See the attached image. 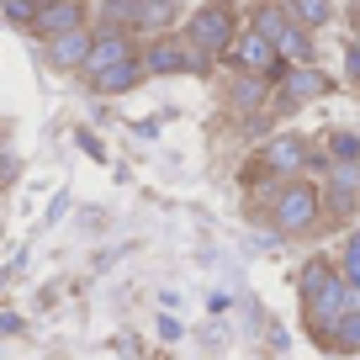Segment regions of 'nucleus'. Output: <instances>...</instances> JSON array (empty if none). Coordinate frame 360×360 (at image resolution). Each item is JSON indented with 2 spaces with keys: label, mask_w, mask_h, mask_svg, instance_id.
I'll list each match as a JSON object with an SVG mask.
<instances>
[{
  "label": "nucleus",
  "mask_w": 360,
  "mask_h": 360,
  "mask_svg": "<svg viewBox=\"0 0 360 360\" xmlns=\"http://www.w3.org/2000/svg\"><path fill=\"white\" fill-rule=\"evenodd\" d=\"M318 223H323V191H318V180H281L276 186V196H270V228H276V238H307L318 233Z\"/></svg>",
  "instance_id": "1"
},
{
  "label": "nucleus",
  "mask_w": 360,
  "mask_h": 360,
  "mask_svg": "<svg viewBox=\"0 0 360 360\" xmlns=\"http://www.w3.org/2000/svg\"><path fill=\"white\" fill-rule=\"evenodd\" d=\"M180 37H186L202 58L217 64V58L233 48V37H238V6H233V0H207V6H196Z\"/></svg>",
  "instance_id": "2"
},
{
  "label": "nucleus",
  "mask_w": 360,
  "mask_h": 360,
  "mask_svg": "<svg viewBox=\"0 0 360 360\" xmlns=\"http://www.w3.org/2000/svg\"><path fill=\"white\" fill-rule=\"evenodd\" d=\"M349 307H360V297L349 292V281L345 276H334V281H323L313 297L302 302V313H307V328H313V339L318 345H328V334H334V323L349 313Z\"/></svg>",
  "instance_id": "3"
},
{
  "label": "nucleus",
  "mask_w": 360,
  "mask_h": 360,
  "mask_svg": "<svg viewBox=\"0 0 360 360\" xmlns=\"http://www.w3.org/2000/svg\"><path fill=\"white\" fill-rule=\"evenodd\" d=\"M228 64H233V75H265L270 85L286 75V58L276 53V43L270 37H259L255 27H238V37H233V48H228Z\"/></svg>",
  "instance_id": "4"
},
{
  "label": "nucleus",
  "mask_w": 360,
  "mask_h": 360,
  "mask_svg": "<svg viewBox=\"0 0 360 360\" xmlns=\"http://www.w3.org/2000/svg\"><path fill=\"white\" fill-rule=\"evenodd\" d=\"M138 58H143L148 75H207L212 69V58H202L186 37H169V32H159Z\"/></svg>",
  "instance_id": "5"
},
{
  "label": "nucleus",
  "mask_w": 360,
  "mask_h": 360,
  "mask_svg": "<svg viewBox=\"0 0 360 360\" xmlns=\"http://www.w3.org/2000/svg\"><path fill=\"white\" fill-rule=\"evenodd\" d=\"M328 90H334V79L323 75L318 64H286V75L276 79V96H281L286 106H307V101H323Z\"/></svg>",
  "instance_id": "6"
},
{
  "label": "nucleus",
  "mask_w": 360,
  "mask_h": 360,
  "mask_svg": "<svg viewBox=\"0 0 360 360\" xmlns=\"http://www.w3.org/2000/svg\"><path fill=\"white\" fill-rule=\"evenodd\" d=\"M307 138L302 133H276L265 148H259V165L270 169L276 180H292V175H307Z\"/></svg>",
  "instance_id": "7"
},
{
  "label": "nucleus",
  "mask_w": 360,
  "mask_h": 360,
  "mask_svg": "<svg viewBox=\"0 0 360 360\" xmlns=\"http://www.w3.org/2000/svg\"><path fill=\"white\" fill-rule=\"evenodd\" d=\"M133 53H138V48H133V32H122V27H96V37H90V53H85V64H79V75L96 79L101 69L122 64V58H133Z\"/></svg>",
  "instance_id": "8"
},
{
  "label": "nucleus",
  "mask_w": 360,
  "mask_h": 360,
  "mask_svg": "<svg viewBox=\"0 0 360 360\" xmlns=\"http://www.w3.org/2000/svg\"><path fill=\"white\" fill-rule=\"evenodd\" d=\"M90 37H96V27H75V32L43 37L48 69H58V75H79V64H85V53H90Z\"/></svg>",
  "instance_id": "9"
},
{
  "label": "nucleus",
  "mask_w": 360,
  "mask_h": 360,
  "mask_svg": "<svg viewBox=\"0 0 360 360\" xmlns=\"http://www.w3.org/2000/svg\"><path fill=\"white\" fill-rule=\"evenodd\" d=\"M318 191L334 217H349L360 202V165H328V186H318Z\"/></svg>",
  "instance_id": "10"
},
{
  "label": "nucleus",
  "mask_w": 360,
  "mask_h": 360,
  "mask_svg": "<svg viewBox=\"0 0 360 360\" xmlns=\"http://www.w3.org/2000/svg\"><path fill=\"white\" fill-rule=\"evenodd\" d=\"M148 79V69H143V58H122V64H112V69H101V75L96 79H85L90 90H96V96H127V90H138Z\"/></svg>",
  "instance_id": "11"
},
{
  "label": "nucleus",
  "mask_w": 360,
  "mask_h": 360,
  "mask_svg": "<svg viewBox=\"0 0 360 360\" xmlns=\"http://www.w3.org/2000/svg\"><path fill=\"white\" fill-rule=\"evenodd\" d=\"M75 27H90L85 6H79V0H53V6H43V11H37L32 32H37V37H58V32H75Z\"/></svg>",
  "instance_id": "12"
},
{
  "label": "nucleus",
  "mask_w": 360,
  "mask_h": 360,
  "mask_svg": "<svg viewBox=\"0 0 360 360\" xmlns=\"http://www.w3.org/2000/svg\"><path fill=\"white\" fill-rule=\"evenodd\" d=\"M180 0H127V32H165L175 22Z\"/></svg>",
  "instance_id": "13"
},
{
  "label": "nucleus",
  "mask_w": 360,
  "mask_h": 360,
  "mask_svg": "<svg viewBox=\"0 0 360 360\" xmlns=\"http://www.w3.org/2000/svg\"><path fill=\"white\" fill-rule=\"evenodd\" d=\"M270 96V79L265 75H233V90H228V106L233 112H259Z\"/></svg>",
  "instance_id": "14"
},
{
  "label": "nucleus",
  "mask_w": 360,
  "mask_h": 360,
  "mask_svg": "<svg viewBox=\"0 0 360 360\" xmlns=\"http://www.w3.org/2000/svg\"><path fill=\"white\" fill-rule=\"evenodd\" d=\"M286 11H292L297 27H307V32H318V27L334 22V0H281Z\"/></svg>",
  "instance_id": "15"
},
{
  "label": "nucleus",
  "mask_w": 360,
  "mask_h": 360,
  "mask_svg": "<svg viewBox=\"0 0 360 360\" xmlns=\"http://www.w3.org/2000/svg\"><path fill=\"white\" fill-rule=\"evenodd\" d=\"M249 27H255L259 37H270V43H276V37H281L286 27H292V11H286L281 0H265V6H255V16H249Z\"/></svg>",
  "instance_id": "16"
},
{
  "label": "nucleus",
  "mask_w": 360,
  "mask_h": 360,
  "mask_svg": "<svg viewBox=\"0 0 360 360\" xmlns=\"http://www.w3.org/2000/svg\"><path fill=\"white\" fill-rule=\"evenodd\" d=\"M276 53L286 58V64H313V32H307V27H286L281 37H276Z\"/></svg>",
  "instance_id": "17"
},
{
  "label": "nucleus",
  "mask_w": 360,
  "mask_h": 360,
  "mask_svg": "<svg viewBox=\"0 0 360 360\" xmlns=\"http://www.w3.org/2000/svg\"><path fill=\"white\" fill-rule=\"evenodd\" d=\"M334 276H339V265H334V259L313 255V259H307L302 270H297V297H302V302H307V297H313V292H318V286H323V281H334Z\"/></svg>",
  "instance_id": "18"
},
{
  "label": "nucleus",
  "mask_w": 360,
  "mask_h": 360,
  "mask_svg": "<svg viewBox=\"0 0 360 360\" xmlns=\"http://www.w3.org/2000/svg\"><path fill=\"white\" fill-rule=\"evenodd\" d=\"M328 349H334V355H360V307H349V313L334 323V334H328Z\"/></svg>",
  "instance_id": "19"
},
{
  "label": "nucleus",
  "mask_w": 360,
  "mask_h": 360,
  "mask_svg": "<svg viewBox=\"0 0 360 360\" xmlns=\"http://www.w3.org/2000/svg\"><path fill=\"white\" fill-rule=\"evenodd\" d=\"M323 154H328V165H360V138L349 127H334L323 138Z\"/></svg>",
  "instance_id": "20"
},
{
  "label": "nucleus",
  "mask_w": 360,
  "mask_h": 360,
  "mask_svg": "<svg viewBox=\"0 0 360 360\" xmlns=\"http://www.w3.org/2000/svg\"><path fill=\"white\" fill-rule=\"evenodd\" d=\"M339 276L349 281V292L360 297V228L345 238V249H339Z\"/></svg>",
  "instance_id": "21"
},
{
  "label": "nucleus",
  "mask_w": 360,
  "mask_h": 360,
  "mask_svg": "<svg viewBox=\"0 0 360 360\" xmlns=\"http://www.w3.org/2000/svg\"><path fill=\"white\" fill-rule=\"evenodd\" d=\"M0 16L16 27V32H32V22H37V6L32 0H0Z\"/></svg>",
  "instance_id": "22"
},
{
  "label": "nucleus",
  "mask_w": 360,
  "mask_h": 360,
  "mask_svg": "<svg viewBox=\"0 0 360 360\" xmlns=\"http://www.w3.org/2000/svg\"><path fill=\"white\" fill-rule=\"evenodd\" d=\"M345 75L360 85V37H349V43H345Z\"/></svg>",
  "instance_id": "23"
},
{
  "label": "nucleus",
  "mask_w": 360,
  "mask_h": 360,
  "mask_svg": "<svg viewBox=\"0 0 360 360\" xmlns=\"http://www.w3.org/2000/svg\"><path fill=\"white\" fill-rule=\"evenodd\" d=\"M79 148H85L90 159H106V154H101V143H96V133H79Z\"/></svg>",
  "instance_id": "24"
},
{
  "label": "nucleus",
  "mask_w": 360,
  "mask_h": 360,
  "mask_svg": "<svg viewBox=\"0 0 360 360\" xmlns=\"http://www.w3.org/2000/svg\"><path fill=\"white\" fill-rule=\"evenodd\" d=\"M64 207H69V191H58L53 207H48V223H58V217H64Z\"/></svg>",
  "instance_id": "25"
},
{
  "label": "nucleus",
  "mask_w": 360,
  "mask_h": 360,
  "mask_svg": "<svg viewBox=\"0 0 360 360\" xmlns=\"http://www.w3.org/2000/svg\"><path fill=\"white\" fill-rule=\"evenodd\" d=\"M349 22H355V37H360V0H355V11H349Z\"/></svg>",
  "instance_id": "26"
},
{
  "label": "nucleus",
  "mask_w": 360,
  "mask_h": 360,
  "mask_svg": "<svg viewBox=\"0 0 360 360\" xmlns=\"http://www.w3.org/2000/svg\"><path fill=\"white\" fill-rule=\"evenodd\" d=\"M32 6H37V11H43V6H53V0H32Z\"/></svg>",
  "instance_id": "27"
},
{
  "label": "nucleus",
  "mask_w": 360,
  "mask_h": 360,
  "mask_svg": "<svg viewBox=\"0 0 360 360\" xmlns=\"http://www.w3.org/2000/svg\"><path fill=\"white\" fill-rule=\"evenodd\" d=\"M79 6H90V0H79Z\"/></svg>",
  "instance_id": "28"
}]
</instances>
